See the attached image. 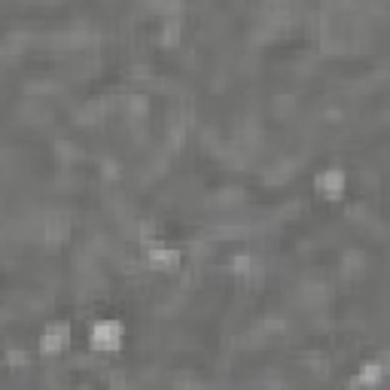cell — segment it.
Returning <instances> with one entry per match:
<instances>
[{"label": "cell", "instance_id": "1", "mask_svg": "<svg viewBox=\"0 0 390 390\" xmlns=\"http://www.w3.org/2000/svg\"><path fill=\"white\" fill-rule=\"evenodd\" d=\"M89 342H91L95 351L113 354V351H119L122 347V342H126V326H122V321H116V317H104V321H98L95 326H91Z\"/></svg>", "mask_w": 390, "mask_h": 390}, {"label": "cell", "instance_id": "2", "mask_svg": "<svg viewBox=\"0 0 390 390\" xmlns=\"http://www.w3.org/2000/svg\"><path fill=\"white\" fill-rule=\"evenodd\" d=\"M67 345H70V326L65 321L49 323L43 330V335H40V354H46V357L67 351Z\"/></svg>", "mask_w": 390, "mask_h": 390}, {"label": "cell", "instance_id": "3", "mask_svg": "<svg viewBox=\"0 0 390 390\" xmlns=\"http://www.w3.org/2000/svg\"><path fill=\"white\" fill-rule=\"evenodd\" d=\"M150 247H147V260L152 269H180V262H183V253L180 250H174V247H165V244H159V241H147Z\"/></svg>", "mask_w": 390, "mask_h": 390}, {"label": "cell", "instance_id": "4", "mask_svg": "<svg viewBox=\"0 0 390 390\" xmlns=\"http://www.w3.org/2000/svg\"><path fill=\"white\" fill-rule=\"evenodd\" d=\"M67 232H70V223H67L65 213H46L43 229H40V238H43L46 244H52V247H58V244L67 238Z\"/></svg>", "mask_w": 390, "mask_h": 390}, {"label": "cell", "instance_id": "5", "mask_svg": "<svg viewBox=\"0 0 390 390\" xmlns=\"http://www.w3.org/2000/svg\"><path fill=\"white\" fill-rule=\"evenodd\" d=\"M345 171L342 168H326L323 174H317V180H314V186L321 189L326 199H342V192H345Z\"/></svg>", "mask_w": 390, "mask_h": 390}, {"label": "cell", "instance_id": "6", "mask_svg": "<svg viewBox=\"0 0 390 390\" xmlns=\"http://www.w3.org/2000/svg\"><path fill=\"white\" fill-rule=\"evenodd\" d=\"M107 110H110V101L107 98H91V101H86L83 107H77V122L79 126H95V122H101L107 116Z\"/></svg>", "mask_w": 390, "mask_h": 390}, {"label": "cell", "instance_id": "7", "mask_svg": "<svg viewBox=\"0 0 390 390\" xmlns=\"http://www.w3.org/2000/svg\"><path fill=\"white\" fill-rule=\"evenodd\" d=\"M354 381L360 387H366V390H375L378 384L384 381V357H378V360H366Z\"/></svg>", "mask_w": 390, "mask_h": 390}, {"label": "cell", "instance_id": "8", "mask_svg": "<svg viewBox=\"0 0 390 390\" xmlns=\"http://www.w3.org/2000/svg\"><path fill=\"white\" fill-rule=\"evenodd\" d=\"M229 265H232V272L238 274L241 281H253V278H260V274H262V262L256 260L253 253H235Z\"/></svg>", "mask_w": 390, "mask_h": 390}, {"label": "cell", "instance_id": "9", "mask_svg": "<svg viewBox=\"0 0 390 390\" xmlns=\"http://www.w3.org/2000/svg\"><path fill=\"white\" fill-rule=\"evenodd\" d=\"M293 174H296V159H278L265 171V183H269V186H284Z\"/></svg>", "mask_w": 390, "mask_h": 390}, {"label": "cell", "instance_id": "10", "mask_svg": "<svg viewBox=\"0 0 390 390\" xmlns=\"http://www.w3.org/2000/svg\"><path fill=\"white\" fill-rule=\"evenodd\" d=\"M122 110H126V116L131 122H140V119H147V113H150V98L147 95H126L122 98Z\"/></svg>", "mask_w": 390, "mask_h": 390}, {"label": "cell", "instance_id": "11", "mask_svg": "<svg viewBox=\"0 0 390 390\" xmlns=\"http://www.w3.org/2000/svg\"><path fill=\"white\" fill-rule=\"evenodd\" d=\"M180 30H183V18L180 16H171L162 22V30H159V43L162 46H177L180 43Z\"/></svg>", "mask_w": 390, "mask_h": 390}, {"label": "cell", "instance_id": "12", "mask_svg": "<svg viewBox=\"0 0 390 390\" xmlns=\"http://www.w3.org/2000/svg\"><path fill=\"white\" fill-rule=\"evenodd\" d=\"M55 156H58L61 165H74L79 150H77V143H70V140H55Z\"/></svg>", "mask_w": 390, "mask_h": 390}, {"label": "cell", "instance_id": "13", "mask_svg": "<svg viewBox=\"0 0 390 390\" xmlns=\"http://www.w3.org/2000/svg\"><path fill=\"white\" fill-rule=\"evenodd\" d=\"M30 363V357H28V351H22V347H9L6 351V366L9 369H25Z\"/></svg>", "mask_w": 390, "mask_h": 390}, {"label": "cell", "instance_id": "14", "mask_svg": "<svg viewBox=\"0 0 390 390\" xmlns=\"http://www.w3.org/2000/svg\"><path fill=\"white\" fill-rule=\"evenodd\" d=\"M101 171H104L107 180H116V177H119V165H116L113 159H104V162H101Z\"/></svg>", "mask_w": 390, "mask_h": 390}, {"label": "cell", "instance_id": "15", "mask_svg": "<svg viewBox=\"0 0 390 390\" xmlns=\"http://www.w3.org/2000/svg\"><path fill=\"white\" fill-rule=\"evenodd\" d=\"M265 390H290V384H286V381H269Z\"/></svg>", "mask_w": 390, "mask_h": 390}]
</instances>
